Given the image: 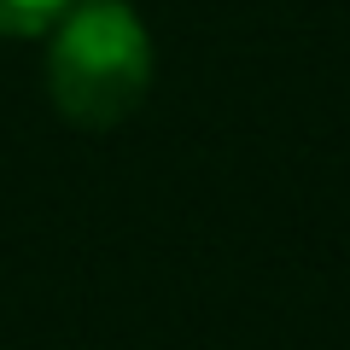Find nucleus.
<instances>
[{"label":"nucleus","mask_w":350,"mask_h":350,"mask_svg":"<svg viewBox=\"0 0 350 350\" xmlns=\"http://www.w3.org/2000/svg\"><path fill=\"white\" fill-rule=\"evenodd\" d=\"M47 88L76 129H111L152 88V36L129 0H76L53 24Z\"/></svg>","instance_id":"obj_1"},{"label":"nucleus","mask_w":350,"mask_h":350,"mask_svg":"<svg viewBox=\"0 0 350 350\" xmlns=\"http://www.w3.org/2000/svg\"><path fill=\"white\" fill-rule=\"evenodd\" d=\"M76 0H0V36H47Z\"/></svg>","instance_id":"obj_2"}]
</instances>
